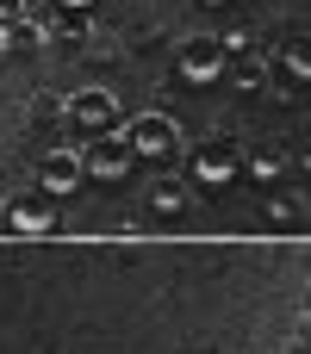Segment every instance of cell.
<instances>
[{"mask_svg": "<svg viewBox=\"0 0 311 354\" xmlns=\"http://www.w3.org/2000/svg\"><path fill=\"white\" fill-rule=\"evenodd\" d=\"M118 137L131 143L137 162H175L181 156V124L168 112H137L131 124H118Z\"/></svg>", "mask_w": 311, "mask_h": 354, "instance_id": "cell-1", "label": "cell"}, {"mask_svg": "<svg viewBox=\"0 0 311 354\" xmlns=\"http://www.w3.org/2000/svg\"><path fill=\"white\" fill-rule=\"evenodd\" d=\"M187 174H193L199 187H231V180H243V143H237V137H206V143H193Z\"/></svg>", "mask_w": 311, "mask_h": 354, "instance_id": "cell-2", "label": "cell"}, {"mask_svg": "<svg viewBox=\"0 0 311 354\" xmlns=\"http://www.w3.org/2000/svg\"><path fill=\"white\" fill-rule=\"evenodd\" d=\"M224 68H231V50H224V37H212V31H199V37H187V44L175 50V75H181L187 87L224 81Z\"/></svg>", "mask_w": 311, "mask_h": 354, "instance_id": "cell-3", "label": "cell"}, {"mask_svg": "<svg viewBox=\"0 0 311 354\" xmlns=\"http://www.w3.org/2000/svg\"><path fill=\"white\" fill-rule=\"evenodd\" d=\"M0 224H6L12 236H50V230H56V199H50L44 187L12 193V199H6V212H0Z\"/></svg>", "mask_w": 311, "mask_h": 354, "instance_id": "cell-4", "label": "cell"}, {"mask_svg": "<svg viewBox=\"0 0 311 354\" xmlns=\"http://www.w3.org/2000/svg\"><path fill=\"white\" fill-rule=\"evenodd\" d=\"M62 118L100 137V131H112V124H118V100H112V87H100V81H94V87H75V93L62 100Z\"/></svg>", "mask_w": 311, "mask_h": 354, "instance_id": "cell-5", "label": "cell"}, {"mask_svg": "<svg viewBox=\"0 0 311 354\" xmlns=\"http://www.w3.org/2000/svg\"><path fill=\"white\" fill-rule=\"evenodd\" d=\"M81 162H87V174H94V180H125V174L137 168V156H131V143L118 137V124H112V131H100V137H94V149H87Z\"/></svg>", "mask_w": 311, "mask_h": 354, "instance_id": "cell-6", "label": "cell"}, {"mask_svg": "<svg viewBox=\"0 0 311 354\" xmlns=\"http://www.w3.org/2000/svg\"><path fill=\"white\" fill-rule=\"evenodd\" d=\"M87 180V162L75 156V149H50L44 162H37V187L50 193V199H62V193H75Z\"/></svg>", "mask_w": 311, "mask_h": 354, "instance_id": "cell-7", "label": "cell"}, {"mask_svg": "<svg viewBox=\"0 0 311 354\" xmlns=\"http://www.w3.org/2000/svg\"><path fill=\"white\" fill-rule=\"evenodd\" d=\"M187 199H193V187H187L181 174H150V199H143V212H150V218H181Z\"/></svg>", "mask_w": 311, "mask_h": 354, "instance_id": "cell-8", "label": "cell"}, {"mask_svg": "<svg viewBox=\"0 0 311 354\" xmlns=\"http://www.w3.org/2000/svg\"><path fill=\"white\" fill-rule=\"evenodd\" d=\"M44 44H50V25H44V19H31V12L6 19V50H12V56H37Z\"/></svg>", "mask_w": 311, "mask_h": 354, "instance_id": "cell-9", "label": "cell"}, {"mask_svg": "<svg viewBox=\"0 0 311 354\" xmlns=\"http://www.w3.org/2000/svg\"><path fill=\"white\" fill-rule=\"evenodd\" d=\"M224 81H231L237 93H256V87L268 81V56H262V50H243V56L224 68Z\"/></svg>", "mask_w": 311, "mask_h": 354, "instance_id": "cell-10", "label": "cell"}, {"mask_svg": "<svg viewBox=\"0 0 311 354\" xmlns=\"http://www.w3.org/2000/svg\"><path fill=\"white\" fill-rule=\"evenodd\" d=\"M287 168H293V156L274 149V143H268V149H243V174H249V180H281Z\"/></svg>", "mask_w": 311, "mask_h": 354, "instance_id": "cell-11", "label": "cell"}, {"mask_svg": "<svg viewBox=\"0 0 311 354\" xmlns=\"http://www.w3.org/2000/svg\"><path fill=\"white\" fill-rule=\"evenodd\" d=\"M281 68L299 75V81H311V31H287V44H281Z\"/></svg>", "mask_w": 311, "mask_h": 354, "instance_id": "cell-12", "label": "cell"}, {"mask_svg": "<svg viewBox=\"0 0 311 354\" xmlns=\"http://www.w3.org/2000/svg\"><path fill=\"white\" fill-rule=\"evenodd\" d=\"M293 218H299V199H274L268 205V224H293Z\"/></svg>", "mask_w": 311, "mask_h": 354, "instance_id": "cell-13", "label": "cell"}, {"mask_svg": "<svg viewBox=\"0 0 311 354\" xmlns=\"http://www.w3.org/2000/svg\"><path fill=\"white\" fill-rule=\"evenodd\" d=\"M25 12V0H0V19H19Z\"/></svg>", "mask_w": 311, "mask_h": 354, "instance_id": "cell-14", "label": "cell"}, {"mask_svg": "<svg viewBox=\"0 0 311 354\" xmlns=\"http://www.w3.org/2000/svg\"><path fill=\"white\" fill-rule=\"evenodd\" d=\"M62 12H87V6H100V0H56Z\"/></svg>", "mask_w": 311, "mask_h": 354, "instance_id": "cell-15", "label": "cell"}, {"mask_svg": "<svg viewBox=\"0 0 311 354\" xmlns=\"http://www.w3.org/2000/svg\"><path fill=\"white\" fill-rule=\"evenodd\" d=\"M199 6H231V0H199Z\"/></svg>", "mask_w": 311, "mask_h": 354, "instance_id": "cell-16", "label": "cell"}, {"mask_svg": "<svg viewBox=\"0 0 311 354\" xmlns=\"http://www.w3.org/2000/svg\"><path fill=\"white\" fill-rule=\"evenodd\" d=\"M0 50H6V19H0Z\"/></svg>", "mask_w": 311, "mask_h": 354, "instance_id": "cell-17", "label": "cell"}]
</instances>
